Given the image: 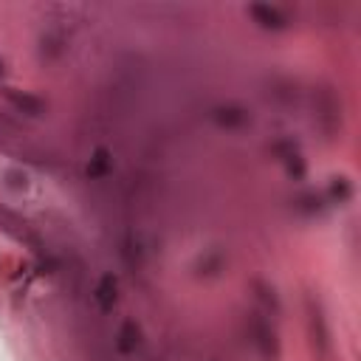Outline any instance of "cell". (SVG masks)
<instances>
[{
	"label": "cell",
	"instance_id": "52a82bcc",
	"mask_svg": "<svg viewBox=\"0 0 361 361\" xmlns=\"http://www.w3.org/2000/svg\"><path fill=\"white\" fill-rule=\"evenodd\" d=\"M138 347H141V327H138L135 319H124V322L118 324V333H116V350H118L121 355H130V353H135Z\"/></svg>",
	"mask_w": 361,
	"mask_h": 361
},
{
	"label": "cell",
	"instance_id": "8fae6325",
	"mask_svg": "<svg viewBox=\"0 0 361 361\" xmlns=\"http://www.w3.org/2000/svg\"><path fill=\"white\" fill-rule=\"evenodd\" d=\"M113 169V158H110V152L104 149V147H99V149H93V155H90V161H87V166H85V172H87V178H104L107 172Z\"/></svg>",
	"mask_w": 361,
	"mask_h": 361
},
{
	"label": "cell",
	"instance_id": "7a4b0ae2",
	"mask_svg": "<svg viewBox=\"0 0 361 361\" xmlns=\"http://www.w3.org/2000/svg\"><path fill=\"white\" fill-rule=\"evenodd\" d=\"M305 310H307V338H310V347H313L316 358L327 361V355H330V330H327V319H324V310H322L319 299L307 296L305 299Z\"/></svg>",
	"mask_w": 361,
	"mask_h": 361
},
{
	"label": "cell",
	"instance_id": "4fadbf2b",
	"mask_svg": "<svg viewBox=\"0 0 361 361\" xmlns=\"http://www.w3.org/2000/svg\"><path fill=\"white\" fill-rule=\"evenodd\" d=\"M353 197V183L347 180V178H333L330 180V186H327V192H324V200L327 203H347Z\"/></svg>",
	"mask_w": 361,
	"mask_h": 361
},
{
	"label": "cell",
	"instance_id": "3957f363",
	"mask_svg": "<svg viewBox=\"0 0 361 361\" xmlns=\"http://www.w3.org/2000/svg\"><path fill=\"white\" fill-rule=\"evenodd\" d=\"M251 338L257 344V350L265 355V358H279V338H276V330L271 324V319L265 313H251Z\"/></svg>",
	"mask_w": 361,
	"mask_h": 361
},
{
	"label": "cell",
	"instance_id": "9a60e30c",
	"mask_svg": "<svg viewBox=\"0 0 361 361\" xmlns=\"http://www.w3.org/2000/svg\"><path fill=\"white\" fill-rule=\"evenodd\" d=\"M3 178H6V183H8L11 189H25V186H28V178H25L20 169H8Z\"/></svg>",
	"mask_w": 361,
	"mask_h": 361
},
{
	"label": "cell",
	"instance_id": "9c48e42d",
	"mask_svg": "<svg viewBox=\"0 0 361 361\" xmlns=\"http://www.w3.org/2000/svg\"><path fill=\"white\" fill-rule=\"evenodd\" d=\"M8 102L20 110V113H25V116H42L45 110H48V104H45V99H39V96H34V93H20V90H8Z\"/></svg>",
	"mask_w": 361,
	"mask_h": 361
},
{
	"label": "cell",
	"instance_id": "277c9868",
	"mask_svg": "<svg viewBox=\"0 0 361 361\" xmlns=\"http://www.w3.org/2000/svg\"><path fill=\"white\" fill-rule=\"evenodd\" d=\"M212 118H214L217 127H226V130H240V127H245L251 121L248 110L240 107V104H217L212 110Z\"/></svg>",
	"mask_w": 361,
	"mask_h": 361
},
{
	"label": "cell",
	"instance_id": "7c38bea8",
	"mask_svg": "<svg viewBox=\"0 0 361 361\" xmlns=\"http://www.w3.org/2000/svg\"><path fill=\"white\" fill-rule=\"evenodd\" d=\"M324 195H319V192H302V195H296L293 197V209L296 212H302V214H319L322 209H324Z\"/></svg>",
	"mask_w": 361,
	"mask_h": 361
},
{
	"label": "cell",
	"instance_id": "ba28073f",
	"mask_svg": "<svg viewBox=\"0 0 361 361\" xmlns=\"http://www.w3.org/2000/svg\"><path fill=\"white\" fill-rule=\"evenodd\" d=\"M248 14L262 25V28H274V31H279V28H285V14L279 11V8H274V6H262V3H254V6H248Z\"/></svg>",
	"mask_w": 361,
	"mask_h": 361
},
{
	"label": "cell",
	"instance_id": "30bf717a",
	"mask_svg": "<svg viewBox=\"0 0 361 361\" xmlns=\"http://www.w3.org/2000/svg\"><path fill=\"white\" fill-rule=\"evenodd\" d=\"M223 265H226V254H223L220 248H209V251H203V254L197 257L195 271H197L200 276H217V274L223 271Z\"/></svg>",
	"mask_w": 361,
	"mask_h": 361
},
{
	"label": "cell",
	"instance_id": "5bb4252c",
	"mask_svg": "<svg viewBox=\"0 0 361 361\" xmlns=\"http://www.w3.org/2000/svg\"><path fill=\"white\" fill-rule=\"evenodd\" d=\"M282 164H285V169H288V175H290L293 180H302V178H305V158H302L299 149L290 152V155H285Z\"/></svg>",
	"mask_w": 361,
	"mask_h": 361
},
{
	"label": "cell",
	"instance_id": "5b68a950",
	"mask_svg": "<svg viewBox=\"0 0 361 361\" xmlns=\"http://www.w3.org/2000/svg\"><path fill=\"white\" fill-rule=\"evenodd\" d=\"M93 299H96L102 313H110L116 307V302H118V279H116V274H102V279L93 288Z\"/></svg>",
	"mask_w": 361,
	"mask_h": 361
},
{
	"label": "cell",
	"instance_id": "8992f818",
	"mask_svg": "<svg viewBox=\"0 0 361 361\" xmlns=\"http://www.w3.org/2000/svg\"><path fill=\"white\" fill-rule=\"evenodd\" d=\"M251 288H254V296H257V302H259V313H265L268 319H271V316H279L282 305H279L276 288H274L271 282H265V279H254Z\"/></svg>",
	"mask_w": 361,
	"mask_h": 361
},
{
	"label": "cell",
	"instance_id": "2e32d148",
	"mask_svg": "<svg viewBox=\"0 0 361 361\" xmlns=\"http://www.w3.org/2000/svg\"><path fill=\"white\" fill-rule=\"evenodd\" d=\"M0 76H3V59H0Z\"/></svg>",
	"mask_w": 361,
	"mask_h": 361
},
{
	"label": "cell",
	"instance_id": "6da1fadb",
	"mask_svg": "<svg viewBox=\"0 0 361 361\" xmlns=\"http://www.w3.org/2000/svg\"><path fill=\"white\" fill-rule=\"evenodd\" d=\"M313 121L324 138H336L341 133V99L330 85H319L313 90Z\"/></svg>",
	"mask_w": 361,
	"mask_h": 361
}]
</instances>
